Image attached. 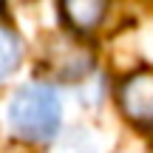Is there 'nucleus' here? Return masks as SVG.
Returning <instances> with one entry per match:
<instances>
[{
  "label": "nucleus",
  "mask_w": 153,
  "mask_h": 153,
  "mask_svg": "<svg viewBox=\"0 0 153 153\" xmlns=\"http://www.w3.org/2000/svg\"><path fill=\"white\" fill-rule=\"evenodd\" d=\"M60 97L51 85H26L14 94L9 105V125L28 142H45L60 128Z\"/></svg>",
  "instance_id": "f257e3e1"
},
{
  "label": "nucleus",
  "mask_w": 153,
  "mask_h": 153,
  "mask_svg": "<svg viewBox=\"0 0 153 153\" xmlns=\"http://www.w3.org/2000/svg\"><path fill=\"white\" fill-rule=\"evenodd\" d=\"M119 108L133 125H153V74L142 71L122 82L119 88Z\"/></svg>",
  "instance_id": "f03ea898"
},
{
  "label": "nucleus",
  "mask_w": 153,
  "mask_h": 153,
  "mask_svg": "<svg viewBox=\"0 0 153 153\" xmlns=\"http://www.w3.org/2000/svg\"><path fill=\"white\" fill-rule=\"evenodd\" d=\"M108 0H62V14L68 26L79 34H91L102 23Z\"/></svg>",
  "instance_id": "7ed1b4c3"
},
{
  "label": "nucleus",
  "mask_w": 153,
  "mask_h": 153,
  "mask_svg": "<svg viewBox=\"0 0 153 153\" xmlns=\"http://www.w3.org/2000/svg\"><path fill=\"white\" fill-rule=\"evenodd\" d=\"M20 40H17V34L11 31V28L0 26V82L6 79L9 74L17 71V65H20Z\"/></svg>",
  "instance_id": "20e7f679"
}]
</instances>
